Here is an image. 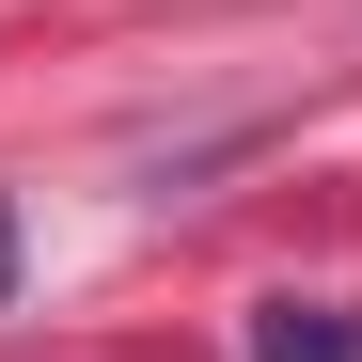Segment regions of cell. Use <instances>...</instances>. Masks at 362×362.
Here are the masks:
<instances>
[{"label":"cell","mask_w":362,"mask_h":362,"mask_svg":"<svg viewBox=\"0 0 362 362\" xmlns=\"http://www.w3.org/2000/svg\"><path fill=\"white\" fill-rule=\"evenodd\" d=\"M252 362H362V299H252Z\"/></svg>","instance_id":"6da1fadb"},{"label":"cell","mask_w":362,"mask_h":362,"mask_svg":"<svg viewBox=\"0 0 362 362\" xmlns=\"http://www.w3.org/2000/svg\"><path fill=\"white\" fill-rule=\"evenodd\" d=\"M0 299H16V205H0Z\"/></svg>","instance_id":"7a4b0ae2"}]
</instances>
